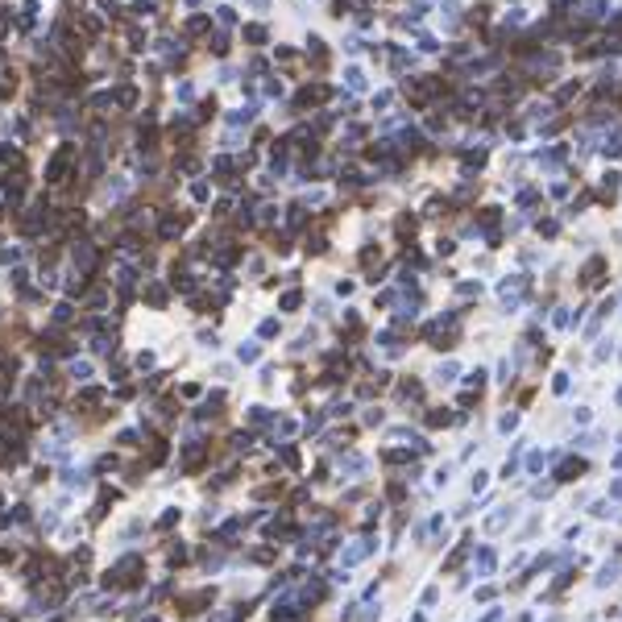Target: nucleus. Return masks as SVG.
<instances>
[{
	"instance_id": "1",
	"label": "nucleus",
	"mask_w": 622,
	"mask_h": 622,
	"mask_svg": "<svg viewBox=\"0 0 622 622\" xmlns=\"http://www.w3.org/2000/svg\"><path fill=\"white\" fill-rule=\"evenodd\" d=\"M75 266H79V270H91V266H96V253H91V245H79V249H75Z\"/></svg>"
},
{
	"instance_id": "2",
	"label": "nucleus",
	"mask_w": 622,
	"mask_h": 622,
	"mask_svg": "<svg viewBox=\"0 0 622 622\" xmlns=\"http://www.w3.org/2000/svg\"><path fill=\"white\" fill-rule=\"evenodd\" d=\"M598 274H602V257H593L585 266V287H598Z\"/></svg>"
}]
</instances>
